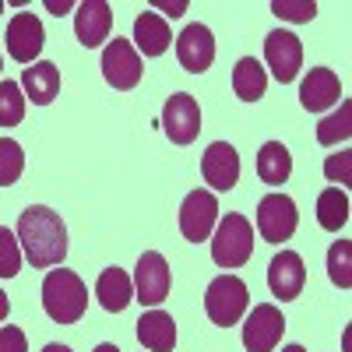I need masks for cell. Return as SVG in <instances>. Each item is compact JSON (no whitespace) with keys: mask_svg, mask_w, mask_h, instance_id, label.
Here are the masks:
<instances>
[{"mask_svg":"<svg viewBox=\"0 0 352 352\" xmlns=\"http://www.w3.org/2000/svg\"><path fill=\"white\" fill-rule=\"evenodd\" d=\"M303 282H307V268H303V257L296 250H282L272 257L268 264V285H272V296L289 303L303 292Z\"/></svg>","mask_w":352,"mask_h":352,"instance_id":"9a60e30c","label":"cell"},{"mask_svg":"<svg viewBox=\"0 0 352 352\" xmlns=\"http://www.w3.org/2000/svg\"><path fill=\"white\" fill-rule=\"evenodd\" d=\"M74 4H67V0H46V11L50 14H67Z\"/></svg>","mask_w":352,"mask_h":352,"instance_id":"d6a6232c","label":"cell"},{"mask_svg":"<svg viewBox=\"0 0 352 352\" xmlns=\"http://www.w3.org/2000/svg\"><path fill=\"white\" fill-rule=\"evenodd\" d=\"M21 88L28 92V99H32L36 106H50L56 99V92H60V71H56V64H50V60H39L28 71H21Z\"/></svg>","mask_w":352,"mask_h":352,"instance_id":"44dd1931","label":"cell"},{"mask_svg":"<svg viewBox=\"0 0 352 352\" xmlns=\"http://www.w3.org/2000/svg\"><path fill=\"white\" fill-rule=\"evenodd\" d=\"M96 352H120V349H116L113 342H102V345H96Z\"/></svg>","mask_w":352,"mask_h":352,"instance_id":"d590c367","label":"cell"},{"mask_svg":"<svg viewBox=\"0 0 352 352\" xmlns=\"http://www.w3.org/2000/svg\"><path fill=\"white\" fill-rule=\"evenodd\" d=\"M43 352H71V349H67V345H56V342H53V345H46Z\"/></svg>","mask_w":352,"mask_h":352,"instance_id":"8d00e7d4","label":"cell"},{"mask_svg":"<svg viewBox=\"0 0 352 352\" xmlns=\"http://www.w3.org/2000/svg\"><path fill=\"white\" fill-rule=\"evenodd\" d=\"M285 331V317L275 303H257L243 324V345L247 352H275Z\"/></svg>","mask_w":352,"mask_h":352,"instance_id":"30bf717a","label":"cell"},{"mask_svg":"<svg viewBox=\"0 0 352 352\" xmlns=\"http://www.w3.org/2000/svg\"><path fill=\"white\" fill-rule=\"evenodd\" d=\"M169 264L159 250H144L138 257V268H134V300H141L144 307H159L169 296Z\"/></svg>","mask_w":352,"mask_h":352,"instance_id":"8992f818","label":"cell"},{"mask_svg":"<svg viewBox=\"0 0 352 352\" xmlns=\"http://www.w3.org/2000/svg\"><path fill=\"white\" fill-rule=\"evenodd\" d=\"M173 36H169V21L155 11L141 14L134 21V50H141L144 56H162L169 50Z\"/></svg>","mask_w":352,"mask_h":352,"instance_id":"ffe728a7","label":"cell"},{"mask_svg":"<svg viewBox=\"0 0 352 352\" xmlns=\"http://www.w3.org/2000/svg\"><path fill=\"white\" fill-rule=\"evenodd\" d=\"M18 243L32 268H56L67 257V226L46 204H28L18 219Z\"/></svg>","mask_w":352,"mask_h":352,"instance_id":"6da1fadb","label":"cell"},{"mask_svg":"<svg viewBox=\"0 0 352 352\" xmlns=\"http://www.w3.org/2000/svg\"><path fill=\"white\" fill-rule=\"evenodd\" d=\"M201 176L212 190H232L240 180V155L232 144L226 141H212L208 152L201 159Z\"/></svg>","mask_w":352,"mask_h":352,"instance_id":"5bb4252c","label":"cell"},{"mask_svg":"<svg viewBox=\"0 0 352 352\" xmlns=\"http://www.w3.org/2000/svg\"><path fill=\"white\" fill-rule=\"evenodd\" d=\"M247 303H250V292H247V282L240 275H219L208 285V292H204V314L219 328L236 324L247 310Z\"/></svg>","mask_w":352,"mask_h":352,"instance_id":"3957f363","label":"cell"},{"mask_svg":"<svg viewBox=\"0 0 352 352\" xmlns=\"http://www.w3.org/2000/svg\"><path fill=\"white\" fill-rule=\"evenodd\" d=\"M272 11L278 18H285V21H314L317 4H314V0H275Z\"/></svg>","mask_w":352,"mask_h":352,"instance_id":"f546056e","label":"cell"},{"mask_svg":"<svg viewBox=\"0 0 352 352\" xmlns=\"http://www.w3.org/2000/svg\"><path fill=\"white\" fill-rule=\"evenodd\" d=\"M25 169V152L14 138H0V187H11Z\"/></svg>","mask_w":352,"mask_h":352,"instance_id":"83f0119b","label":"cell"},{"mask_svg":"<svg viewBox=\"0 0 352 352\" xmlns=\"http://www.w3.org/2000/svg\"><path fill=\"white\" fill-rule=\"evenodd\" d=\"M8 314H11V300H8V292L0 289V320H4Z\"/></svg>","mask_w":352,"mask_h":352,"instance_id":"e575fe53","label":"cell"},{"mask_svg":"<svg viewBox=\"0 0 352 352\" xmlns=\"http://www.w3.org/2000/svg\"><path fill=\"white\" fill-rule=\"evenodd\" d=\"M289 173H292V155L282 141H268V144H261V155H257V176L268 187H278L289 180Z\"/></svg>","mask_w":352,"mask_h":352,"instance_id":"7402d4cb","label":"cell"},{"mask_svg":"<svg viewBox=\"0 0 352 352\" xmlns=\"http://www.w3.org/2000/svg\"><path fill=\"white\" fill-rule=\"evenodd\" d=\"M324 176H328L331 184H352V152L328 155V162H324Z\"/></svg>","mask_w":352,"mask_h":352,"instance_id":"4dcf8cb0","label":"cell"},{"mask_svg":"<svg viewBox=\"0 0 352 352\" xmlns=\"http://www.w3.org/2000/svg\"><path fill=\"white\" fill-rule=\"evenodd\" d=\"M0 71H4V60H0Z\"/></svg>","mask_w":352,"mask_h":352,"instance_id":"ab89813d","label":"cell"},{"mask_svg":"<svg viewBox=\"0 0 352 352\" xmlns=\"http://www.w3.org/2000/svg\"><path fill=\"white\" fill-rule=\"evenodd\" d=\"M349 138H352V106H349V102H342V106H338V113L324 116V120L317 124V141L331 148V144L349 141Z\"/></svg>","mask_w":352,"mask_h":352,"instance_id":"d4e9b609","label":"cell"},{"mask_svg":"<svg viewBox=\"0 0 352 352\" xmlns=\"http://www.w3.org/2000/svg\"><path fill=\"white\" fill-rule=\"evenodd\" d=\"M338 99H342V81H338V74L328 71V67H314V71L303 78V85H300V102H303V109H310V113L328 109V106H335Z\"/></svg>","mask_w":352,"mask_h":352,"instance_id":"e0dca14e","label":"cell"},{"mask_svg":"<svg viewBox=\"0 0 352 352\" xmlns=\"http://www.w3.org/2000/svg\"><path fill=\"white\" fill-rule=\"evenodd\" d=\"M109 28H113V11H109L106 0H81L74 8V36L85 50L102 46Z\"/></svg>","mask_w":352,"mask_h":352,"instance_id":"2e32d148","label":"cell"},{"mask_svg":"<svg viewBox=\"0 0 352 352\" xmlns=\"http://www.w3.org/2000/svg\"><path fill=\"white\" fill-rule=\"evenodd\" d=\"M264 60H268L272 74L289 85L292 78L300 74V64H303V46L300 39L285 32V28H275V32H268V39H264Z\"/></svg>","mask_w":352,"mask_h":352,"instance_id":"7c38bea8","label":"cell"},{"mask_svg":"<svg viewBox=\"0 0 352 352\" xmlns=\"http://www.w3.org/2000/svg\"><path fill=\"white\" fill-rule=\"evenodd\" d=\"M21 272V243L11 229L0 226V278H14Z\"/></svg>","mask_w":352,"mask_h":352,"instance_id":"f1b7e54d","label":"cell"},{"mask_svg":"<svg viewBox=\"0 0 352 352\" xmlns=\"http://www.w3.org/2000/svg\"><path fill=\"white\" fill-rule=\"evenodd\" d=\"M300 226V212H296V201L289 194H268L261 197L257 204V232L264 243H285Z\"/></svg>","mask_w":352,"mask_h":352,"instance_id":"5b68a950","label":"cell"},{"mask_svg":"<svg viewBox=\"0 0 352 352\" xmlns=\"http://www.w3.org/2000/svg\"><path fill=\"white\" fill-rule=\"evenodd\" d=\"M25 120V99L18 81H0V127H18Z\"/></svg>","mask_w":352,"mask_h":352,"instance_id":"484cf974","label":"cell"},{"mask_svg":"<svg viewBox=\"0 0 352 352\" xmlns=\"http://www.w3.org/2000/svg\"><path fill=\"white\" fill-rule=\"evenodd\" d=\"M317 222H320V229H328V232H338L349 222V197H345V190H338V187L320 190V197H317Z\"/></svg>","mask_w":352,"mask_h":352,"instance_id":"cb8c5ba5","label":"cell"},{"mask_svg":"<svg viewBox=\"0 0 352 352\" xmlns=\"http://www.w3.org/2000/svg\"><path fill=\"white\" fill-rule=\"evenodd\" d=\"M0 352H28L21 328H0Z\"/></svg>","mask_w":352,"mask_h":352,"instance_id":"1f68e13d","label":"cell"},{"mask_svg":"<svg viewBox=\"0 0 352 352\" xmlns=\"http://www.w3.org/2000/svg\"><path fill=\"white\" fill-rule=\"evenodd\" d=\"M219 222V201L212 190H190L180 204V232L184 240L201 243L212 236V226Z\"/></svg>","mask_w":352,"mask_h":352,"instance_id":"ba28073f","label":"cell"},{"mask_svg":"<svg viewBox=\"0 0 352 352\" xmlns=\"http://www.w3.org/2000/svg\"><path fill=\"white\" fill-rule=\"evenodd\" d=\"M159 11H169V18H176V14H184L187 11V4H184V0H180V4H155Z\"/></svg>","mask_w":352,"mask_h":352,"instance_id":"836d02e7","label":"cell"},{"mask_svg":"<svg viewBox=\"0 0 352 352\" xmlns=\"http://www.w3.org/2000/svg\"><path fill=\"white\" fill-rule=\"evenodd\" d=\"M138 342L148 352H173L176 345V320L166 310H148L138 320Z\"/></svg>","mask_w":352,"mask_h":352,"instance_id":"ac0fdd59","label":"cell"},{"mask_svg":"<svg viewBox=\"0 0 352 352\" xmlns=\"http://www.w3.org/2000/svg\"><path fill=\"white\" fill-rule=\"evenodd\" d=\"M144 74V64H141V53L134 50L131 39H113L106 43L102 50V78L120 88V92H127V88H134Z\"/></svg>","mask_w":352,"mask_h":352,"instance_id":"52a82bcc","label":"cell"},{"mask_svg":"<svg viewBox=\"0 0 352 352\" xmlns=\"http://www.w3.org/2000/svg\"><path fill=\"white\" fill-rule=\"evenodd\" d=\"M43 46H46L43 21L36 14H28V11L14 14L11 25H8V53L14 56L18 64H32L36 56L43 53Z\"/></svg>","mask_w":352,"mask_h":352,"instance_id":"4fadbf2b","label":"cell"},{"mask_svg":"<svg viewBox=\"0 0 352 352\" xmlns=\"http://www.w3.org/2000/svg\"><path fill=\"white\" fill-rule=\"evenodd\" d=\"M176 56H180V64L184 71L190 74H201V71H208L212 60H215V36H212V28L208 25H187L180 36H176Z\"/></svg>","mask_w":352,"mask_h":352,"instance_id":"8fae6325","label":"cell"},{"mask_svg":"<svg viewBox=\"0 0 352 352\" xmlns=\"http://www.w3.org/2000/svg\"><path fill=\"white\" fill-rule=\"evenodd\" d=\"M43 310L56 324H74L88 310V289L67 268H50L43 278Z\"/></svg>","mask_w":352,"mask_h":352,"instance_id":"7a4b0ae2","label":"cell"},{"mask_svg":"<svg viewBox=\"0 0 352 352\" xmlns=\"http://www.w3.org/2000/svg\"><path fill=\"white\" fill-rule=\"evenodd\" d=\"M96 296H99L102 310H109V314L127 310V307H131V300H134L131 275H127L124 268H106V272L99 275V282H96Z\"/></svg>","mask_w":352,"mask_h":352,"instance_id":"d6986e66","label":"cell"},{"mask_svg":"<svg viewBox=\"0 0 352 352\" xmlns=\"http://www.w3.org/2000/svg\"><path fill=\"white\" fill-rule=\"evenodd\" d=\"M162 131L173 144H190L201 134V106L194 96L176 92L162 106Z\"/></svg>","mask_w":352,"mask_h":352,"instance_id":"9c48e42d","label":"cell"},{"mask_svg":"<svg viewBox=\"0 0 352 352\" xmlns=\"http://www.w3.org/2000/svg\"><path fill=\"white\" fill-rule=\"evenodd\" d=\"M268 88V71L261 67V60L254 56H243V60L232 67V92H236L243 102H257Z\"/></svg>","mask_w":352,"mask_h":352,"instance_id":"603a6c76","label":"cell"},{"mask_svg":"<svg viewBox=\"0 0 352 352\" xmlns=\"http://www.w3.org/2000/svg\"><path fill=\"white\" fill-rule=\"evenodd\" d=\"M328 275L338 289L352 285V243L349 240H335L328 250Z\"/></svg>","mask_w":352,"mask_h":352,"instance_id":"4316f807","label":"cell"},{"mask_svg":"<svg viewBox=\"0 0 352 352\" xmlns=\"http://www.w3.org/2000/svg\"><path fill=\"white\" fill-rule=\"evenodd\" d=\"M0 11H4V0H0Z\"/></svg>","mask_w":352,"mask_h":352,"instance_id":"f35d334b","label":"cell"},{"mask_svg":"<svg viewBox=\"0 0 352 352\" xmlns=\"http://www.w3.org/2000/svg\"><path fill=\"white\" fill-rule=\"evenodd\" d=\"M282 352H307V349H303V345H285Z\"/></svg>","mask_w":352,"mask_h":352,"instance_id":"74e56055","label":"cell"},{"mask_svg":"<svg viewBox=\"0 0 352 352\" xmlns=\"http://www.w3.org/2000/svg\"><path fill=\"white\" fill-rule=\"evenodd\" d=\"M254 254V226L243 215H226L215 229V240H212V257L219 268H240L247 264Z\"/></svg>","mask_w":352,"mask_h":352,"instance_id":"277c9868","label":"cell"}]
</instances>
